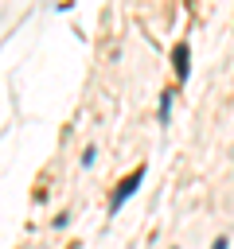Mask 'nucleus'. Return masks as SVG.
<instances>
[{
	"label": "nucleus",
	"instance_id": "f257e3e1",
	"mask_svg": "<svg viewBox=\"0 0 234 249\" xmlns=\"http://www.w3.org/2000/svg\"><path fill=\"white\" fill-rule=\"evenodd\" d=\"M144 175H148V167L140 163V167H133V171H129V175H125V179L113 187V195H109V214H117V210H121V206H125V202L136 195V187L144 183Z\"/></svg>",
	"mask_w": 234,
	"mask_h": 249
},
{
	"label": "nucleus",
	"instance_id": "f03ea898",
	"mask_svg": "<svg viewBox=\"0 0 234 249\" xmlns=\"http://www.w3.org/2000/svg\"><path fill=\"white\" fill-rule=\"evenodd\" d=\"M172 66H176V78L187 82V74H191V47H187L183 39L172 47Z\"/></svg>",
	"mask_w": 234,
	"mask_h": 249
},
{
	"label": "nucleus",
	"instance_id": "7ed1b4c3",
	"mask_svg": "<svg viewBox=\"0 0 234 249\" xmlns=\"http://www.w3.org/2000/svg\"><path fill=\"white\" fill-rule=\"evenodd\" d=\"M172 101H176V93L168 89V93H160V124H168L172 121Z\"/></svg>",
	"mask_w": 234,
	"mask_h": 249
},
{
	"label": "nucleus",
	"instance_id": "20e7f679",
	"mask_svg": "<svg viewBox=\"0 0 234 249\" xmlns=\"http://www.w3.org/2000/svg\"><path fill=\"white\" fill-rule=\"evenodd\" d=\"M94 160H98V148H94V144H90V148H86V152H82V167H94Z\"/></svg>",
	"mask_w": 234,
	"mask_h": 249
},
{
	"label": "nucleus",
	"instance_id": "39448f33",
	"mask_svg": "<svg viewBox=\"0 0 234 249\" xmlns=\"http://www.w3.org/2000/svg\"><path fill=\"white\" fill-rule=\"evenodd\" d=\"M211 249H230V237H214V241H211Z\"/></svg>",
	"mask_w": 234,
	"mask_h": 249
}]
</instances>
